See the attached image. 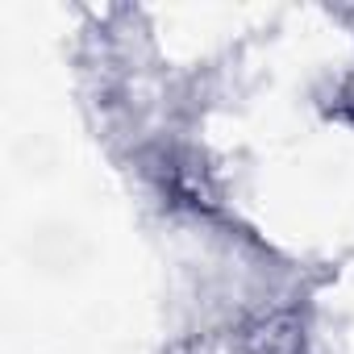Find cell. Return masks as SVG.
I'll list each match as a JSON object with an SVG mask.
<instances>
[{
	"instance_id": "6da1fadb",
	"label": "cell",
	"mask_w": 354,
	"mask_h": 354,
	"mask_svg": "<svg viewBox=\"0 0 354 354\" xmlns=\"http://www.w3.org/2000/svg\"><path fill=\"white\" fill-rule=\"evenodd\" d=\"M246 354H304V325L296 313L279 308L246 329Z\"/></svg>"
}]
</instances>
